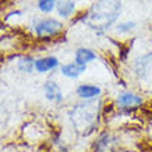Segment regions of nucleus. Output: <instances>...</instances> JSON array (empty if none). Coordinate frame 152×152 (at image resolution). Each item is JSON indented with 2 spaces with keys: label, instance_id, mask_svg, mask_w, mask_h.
Returning a JSON list of instances; mask_svg holds the SVG:
<instances>
[{
  "label": "nucleus",
  "instance_id": "9",
  "mask_svg": "<svg viewBox=\"0 0 152 152\" xmlns=\"http://www.w3.org/2000/svg\"><path fill=\"white\" fill-rule=\"evenodd\" d=\"M57 10H58V14L61 17H69L75 10V4L71 0H64V1H60L57 4Z\"/></svg>",
  "mask_w": 152,
  "mask_h": 152
},
{
  "label": "nucleus",
  "instance_id": "2",
  "mask_svg": "<svg viewBox=\"0 0 152 152\" xmlns=\"http://www.w3.org/2000/svg\"><path fill=\"white\" fill-rule=\"evenodd\" d=\"M36 33L42 37L46 36H56L57 33L62 31V24L57 20H44L40 21L36 25Z\"/></svg>",
  "mask_w": 152,
  "mask_h": 152
},
{
  "label": "nucleus",
  "instance_id": "8",
  "mask_svg": "<svg viewBox=\"0 0 152 152\" xmlns=\"http://www.w3.org/2000/svg\"><path fill=\"white\" fill-rule=\"evenodd\" d=\"M44 93H46V97L51 101H60L62 98V93H61V88L58 87V84H56L54 82H48L44 86Z\"/></svg>",
  "mask_w": 152,
  "mask_h": 152
},
{
  "label": "nucleus",
  "instance_id": "3",
  "mask_svg": "<svg viewBox=\"0 0 152 152\" xmlns=\"http://www.w3.org/2000/svg\"><path fill=\"white\" fill-rule=\"evenodd\" d=\"M76 93H77L79 97L88 100V98H94V97L100 96L101 88L98 86H94V84H80L77 90H76Z\"/></svg>",
  "mask_w": 152,
  "mask_h": 152
},
{
  "label": "nucleus",
  "instance_id": "12",
  "mask_svg": "<svg viewBox=\"0 0 152 152\" xmlns=\"http://www.w3.org/2000/svg\"><path fill=\"white\" fill-rule=\"evenodd\" d=\"M57 0H39L37 1V6L43 12H50L56 6Z\"/></svg>",
  "mask_w": 152,
  "mask_h": 152
},
{
  "label": "nucleus",
  "instance_id": "10",
  "mask_svg": "<svg viewBox=\"0 0 152 152\" xmlns=\"http://www.w3.org/2000/svg\"><path fill=\"white\" fill-rule=\"evenodd\" d=\"M33 66H35V62H33L31 58H28V57L22 58V60L18 62V69L22 71V72H31Z\"/></svg>",
  "mask_w": 152,
  "mask_h": 152
},
{
  "label": "nucleus",
  "instance_id": "11",
  "mask_svg": "<svg viewBox=\"0 0 152 152\" xmlns=\"http://www.w3.org/2000/svg\"><path fill=\"white\" fill-rule=\"evenodd\" d=\"M134 26H136V22H134V21H124V22H120V24L116 26V32L127 33V32H130L132 29H134Z\"/></svg>",
  "mask_w": 152,
  "mask_h": 152
},
{
  "label": "nucleus",
  "instance_id": "6",
  "mask_svg": "<svg viewBox=\"0 0 152 152\" xmlns=\"http://www.w3.org/2000/svg\"><path fill=\"white\" fill-rule=\"evenodd\" d=\"M141 102H142V98L133 93H123L118 97V104L122 107H136V105H140Z\"/></svg>",
  "mask_w": 152,
  "mask_h": 152
},
{
  "label": "nucleus",
  "instance_id": "5",
  "mask_svg": "<svg viewBox=\"0 0 152 152\" xmlns=\"http://www.w3.org/2000/svg\"><path fill=\"white\" fill-rule=\"evenodd\" d=\"M57 65H58V60L56 57H44L35 61V68L39 72H47L50 69H54Z\"/></svg>",
  "mask_w": 152,
  "mask_h": 152
},
{
  "label": "nucleus",
  "instance_id": "4",
  "mask_svg": "<svg viewBox=\"0 0 152 152\" xmlns=\"http://www.w3.org/2000/svg\"><path fill=\"white\" fill-rule=\"evenodd\" d=\"M96 60V54L94 51H91L90 48H84L80 47L76 50L75 53V62L79 65H86L87 62H91V61Z\"/></svg>",
  "mask_w": 152,
  "mask_h": 152
},
{
  "label": "nucleus",
  "instance_id": "1",
  "mask_svg": "<svg viewBox=\"0 0 152 152\" xmlns=\"http://www.w3.org/2000/svg\"><path fill=\"white\" fill-rule=\"evenodd\" d=\"M120 3L119 0H101L97 4H94L91 12V18L96 22V26H108L111 22H113L116 15L119 14Z\"/></svg>",
  "mask_w": 152,
  "mask_h": 152
},
{
  "label": "nucleus",
  "instance_id": "7",
  "mask_svg": "<svg viewBox=\"0 0 152 152\" xmlns=\"http://www.w3.org/2000/svg\"><path fill=\"white\" fill-rule=\"evenodd\" d=\"M84 71H86V65H79V64H76V62L64 65V66L61 68L62 75L68 76V77H77V76H80Z\"/></svg>",
  "mask_w": 152,
  "mask_h": 152
}]
</instances>
